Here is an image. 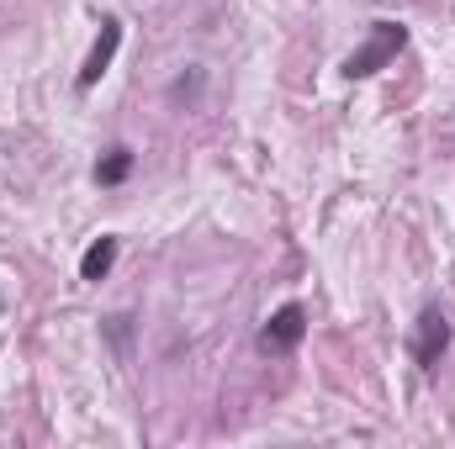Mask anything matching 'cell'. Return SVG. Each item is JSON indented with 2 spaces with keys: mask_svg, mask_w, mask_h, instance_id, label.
<instances>
[{
  "mask_svg": "<svg viewBox=\"0 0 455 449\" xmlns=\"http://www.w3.org/2000/svg\"><path fill=\"white\" fill-rule=\"evenodd\" d=\"M403 48H408V27H403V21H371V37L344 59L339 75H344V80H371V75H376V69H387Z\"/></svg>",
  "mask_w": 455,
  "mask_h": 449,
  "instance_id": "1",
  "label": "cell"
},
{
  "mask_svg": "<svg viewBox=\"0 0 455 449\" xmlns=\"http://www.w3.org/2000/svg\"><path fill=\"white\" fill-rule=\"evenodd\" d=\"M307 334V312H302V302H286V307H275L270 312V323L259 328V354H291L297 343Z\"/></svg>",
  "mask_w": 455,
  "mask_h": 449,
  "instance_id": "2",
  "label": "cell"
},
{
  "mask_svg": "<svg viewBox=\"0 0 455 449\" xmlns=\"http://www.w3.org/2000/svg\"><path fill=\"white\" fill-rule=\"evenodd\" d=\"M445 349H451V318L440 307H424L419 323H413V359H419V370H435L445 359Z\"/></svg>",
  "mask_w": 455,
  "mask_h": 449,
  "instance_id": "3",
  "label": "cell"
},
{
  "mask_svg": "<svg viewBox=\"0 0 455 449\" xmlns=\"http://www.w3.org/2000/svg\"><path fill=\"white\" fill-rule=\"evenodd\" d=\"M116 48H122V21H116V16H101V32H96V43H91L85 64H80V75H75V85H80V91H96V85H101V75L112 69Z\"/></svg>",
  "mask_w": 455,
  "mask_h": 449,
  "instance_id": "4",
  "label": "cell"
},
{
  "mask_svg": "<svg viewBox=\"0 0 455 449\" xmlns=\"http://www.w3.org/2000/svg\"><path fill=\"white\" fill-rule=\"evenodd\" d=\"M116 254H122V238L116 232H101L85 254H80V280H91V286H101L107 275H112V264H116Z\"/></svg>",
  "mask_w": 455,
  "mask_h": 449,
  "instance_id": "5",
  "label": "cell"
},
{
  "mask_svg": "<svg viewBox=\"0 0 455 449\" xmlns=\"http://www.w3.org/2000/svg\"><path fill=\"white\" fill-rule=\"evenodd\" d=\"M127 175H132V148L127 143H116L96 159V185H122Z\"/></svg>",
  "mask_w": 455,
  "mask_h": 449,
  "instance_id": "6",
  "label": "cell"
},
{
  "mask_svg": "<svg viewBox=\"0 0 455 449\" xmlns=\"http://www.w3.org/2000/svg\"><path fill=\"white\" fill-rule=\"evenodd\" d=\"M202 80H207V75H202V69H191V75H180V80H175V85H170V101H191V96H196V91H202Z\"/></svg>",
  "mask_w": 455,
  "mask_h": 449,
  "instance_id": "7",
  "label": "cell"
},
{
  "mask_svg": "<svg viewBox=\"0 0 455 449\" xmlns=\"http://www.w3.org/2000/svg\"><path fill=\"white\" fill-rule=\"evenodd\" d=\"M107 334H112L116 349H127V334H132V318L127 312H116V318H107Z\"/></svg>",
  "mask_w": 455,
  "mask_h": 449,
  "instance_id": "8",
  "label": "cell"
}]
</instances>
